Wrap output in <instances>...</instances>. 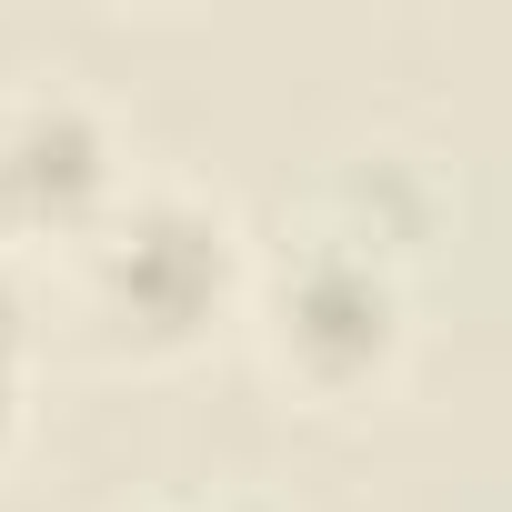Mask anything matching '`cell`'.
<instances>
[{
  "instance_id": "obj_3",
  "label": "cell",
  "mask_w": 512,
  "mask_h": 512,
  "mask_svg": "<svg viewBox=\"0 0 512 512\" xmlns=\"http://www.w3.org/2000/svg\"><path fill=\"white\" fill-rule=\"evenodd\" d=\"M121 181L131 171H121L111 111L81 81H11L0 91V221H11V241H31V231L81 241Z\"/></svg>"
},
{
  "instance_id": "obj_1",
  "label": "cell",
  "mask_w": 512,
  "mask_h": 512,
  "mask_svg": "<svg viewBox=\"0 0 512 512\" xmlns=\"http://www.w3.org/2000/svg\"><path fill=\"white\" fill-rule=\"evenodd\" d=\"M71 282L101 332L171 352L221 302L251 292V251H241V221L221 211V191H201L181 171H131L101 201V221L71 241Z\"/></svg>"
},
{
  "instance_id": "obj_5",
  "label": "cell",
  "mask_w": 512,
  "mask_h": 512,
  "mask_svg": "<svg viewBox=\"0 0 512 512\" xmlns=\"http://www.w3.org/2000/svg\"><path fill=\"white\" fill-rule=\"evenodd\" d=\"M11 422H21V322L0 302V452H11Z\"/></svg>"
},
{
  "instance_id": "obj_7",
  "label": "cell",
  "mask_w": 512,
  "mask_h": 512,
  "mask_svg": "<svg viewBox=\"0 0 512 512\" xmlns=\"http://www.w3.org/2000/svg\"><path fill=\"white\" fill-rule=\"evenodd\" d=\"M0 241H11V221H0Z\"/></svg>"
},
{
  "instance_id": "obj_2",
  "label": "cell",
  "mask_w": 512,
  "mask_h": 512,
  "mask_svg": "<svg viewBox=\"0 0 512 512\" xmlns=\"http://www.w3.org/2000/svg\"><path fill=\"white\" fill-rule=\"evenodd\" d=\"M251 332H262L272 372L302 392H372L402 362L412 302H402V262L382 241L342 231L332 211H302L272 251H251Z\"/></svg>"
},
{
  "instance_id": "obj_6",
  "label": "cell",
  "mask_w": 512,
  "mask_h": 512,
  "mask_svg": "<svg viewBox=\"0 0 512 512\" xmlns=\"http://www.w3.org/2000/svg\"><path fill=\"white\" fill-rule=\"evenodd\" d=\"M161 512V502H151ZM201 512H272V502H251V492H221V502H201Z\"/></svg>"
},
{
  "instance_id": "obj_4",
  "label": "cell",
  "mask_w": 512,
  "mask_h": 512,
  "mask_svg": "<svg viewBox=\"0 0 512 512\" xmlns=\"http://www.w3.org/2000/svg\"><path fill=\"white\" fill-rule=\"evenodd\" d=\"M312 211H332L342 231H362V241H382L392 262H402V251H412V231H432V211H442V191H432V171H422L412 151H342Z\"/></svg>"
}]
</instances>
